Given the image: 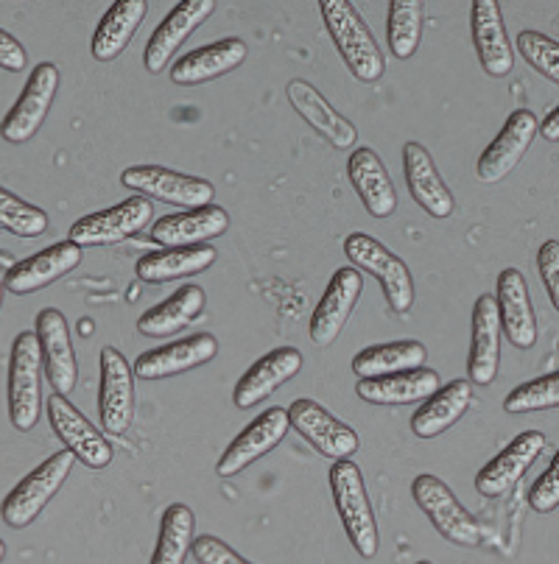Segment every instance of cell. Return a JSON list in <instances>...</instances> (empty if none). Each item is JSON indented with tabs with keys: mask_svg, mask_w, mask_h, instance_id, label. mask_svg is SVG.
<instances>
[{
	"mask_svg": "<svg viewBox=\"0 0 559 564\" xmlns=\"http://www.w3.org/2000/svg\"><path fill=\"white\" fill-rule=\"evenodd\" d=\"M151 218H154V205H151L149 198L132 196L121 202V205L78 218L71 227L67 240L76 243L78 249L109 247V243H121V240L143 232L151 224Z\"/></svg>",
	"mask_w": 559,
	"mask_h": 564,
	"instance_id": "10",
	"label": "cell"
},
{
	"mask_svg": "<svg viewBox=\"0 0 559 564\" xmlns=\"http://www.w3.org/2000/svg\"><path fill=\"white\" fill-rule=\"evenodd\" d=\"M501 367V322L495 311V300L482 294L473 305L470 318V355L467 375L473 386H490L498 378Z\"/></svg>",
	"mask_w": 559,
	"mask_h": 564,
	"instance_id": "25",
	"label": "cell"
},
{
	"mask_svg": "<svg viewBox=\"0 0 559 564\" xmlns=\"http://www.w3.org/2000/svg\"><path fill=\"white\" fill-rule=\"evenodd\" d=\"M529 506L537 514H551L559 506V456L551 458L546 473L537 478V484L529 492Z\"/></svg>",
	"mask_w": 559,
	"mask_h": 564,
	"instance_id": "41",
	"label": "cell"
},
{
	"mask_svg": "<svg viewBox=\"0 0 559 564\" xmlns=\"http://www.w3.org/2000/svg\"><path fill=\"white\" fill-rule=\"evenodd\" d=\"M417 564H431V562H417Z\"/></svg>",
	"mask_w": 559,
	"mask_h": 564,
	"instance_id": "48",
	"label": "cell"
},
{
	"mask_svg": "<svg viewBox=\"0 0 559 564\" xmlns=\"http://www.w3.org/2000/svg\"><path fill=\"white\" fill-rule=\"evenodd\" d=\"M36 341L43 352V369L49 383L56 394H71L78 383L76 349H73L71 327H67L65 313L56 307H45L36 313Z\"/></svg>",
	"mask_w": 559,
	"mask_h": 564,
	"instance_id": "15",
	"label": "cell"
},
{
	"mask_svg": "<svg viewBox=\"0 0 559 564\" xmlns=\"http://www.w3.org/2000/svg\"><path fill=\"white\" fill-rule=\"evenodd\" d=\"M25 65H29V54H25L23 43L9 31L0 29V70L20 73L25 70Z\"/></svg>",
	"mask_w": 559,
	"mask_h": 564,
	"instance_id": "44",
	"label": "cell"
},
{
	"mask_svg": "<svg viewBox=\"0 0 559 564\" xmlns=\"http://www.w3.org/2000/svg\"><path fill=\"white\" fill-rule=\"evenodd\" d=\"M470 36H473L482 70L490 78L509 76L515 67V51H512L509 34L504 29L498 0H475L470 9Z\"/></svg>",
	"mask_w": 559,
	"mask_h": 564,
	"instance_id": "22",
	"label": "cell"
},
{
	"mask_svg": "<svg viewBox=\"0 0 559 564\" xmlns=\"http://www.w3.org/2000/svg\"><path fill=\"white\" fill-rule=\"evenodd\" d=\"M3 291L7 289H3V282H0V307H3Z\"/></svg>",
	"mask_w": 559,
	"mask_h": 564,
	"instance_id": "47",
	"label": "cell"
},
{
	"mask_svg": "<svg viewBox=\"0 0 559 564\" xmlns=\"http://www.w3.org/2000/svg\"><path fill=\"white\" fill-rule=\"evenodd\" d=\"M364 291V276L347 265V269H336V274L327 282L325 296L319 300L316 311L311 316V341L316 347H331L338 336H342L344 325H347L350 313L358 305V296Z\"/></svg>",
	"mask_w": 559,
	"mask_h": 564,
	"instance_id": "19",
	"label": "cell"
},
{
	"mask_svg": "<svg viewBox=\"0 0 559 564\" xmlns=\"http://www.w3.org/2000/svg\"><path fill=\"white\" fill-rule=\"evenodd\" d=\"M218 355V341L211 333H196L182 341H171L165 347L149 349L135 360V378L140 380H165L185 375L196 367H205Z\"/></svg>",
	"mask_w": 559,
	"mask_h": 564,
	"instance_id": "21",
	"label": "cell"
},
{
	"mask_svg": "<svg viewBox=\"0 0 559 564\" xmlns=\"http://www.w3.org/2000/svg\"><path fill=\"white\" fill-rule=\"evenodd\" d=\"M196 517L185 503H171L160 520V536H157L151 564H185L193 545Z\"/></svg>",
	"mask_w": 559,
	"mask_h": 564,
	"instance_id": "36",
	"label": "cell"
},
{
	"mask_svg": "<svg viewBox=\"0 0 559 564\" xmlns=\"http://www.w3.org/2000/svg\"><path fill=\"white\" fill-rule=\"evenodd\" d=\"M60 67L54 62H40L31 70L29 82H25L23 93L9 109V115L0 120V138L7 143L20 145L29 143L40 129H43L45 118H49L51 107H54L56 90H60Z\"/></svg>",
	"mask_w": 559,
	"mask_h": 564,
	"instance_id": "7",
	"label": "cell"
},
{
	"mask_svg": "<svg viewBox=\"0 0 559 564\" xmlns=\"http://www.w3.org/2000/svg\"><path fill=\"white\" fill-rule=\"evenodd\" d=\"M442 386L437 369H409V372L386 375V378H373V380H358L355 391L369 405H417V402H426L433 391Z\"/></svg>",
	"mask_w": 559,
	"mask_h": 564,
	"instance_id": "30",
	"label": "cell"
},
{
	"mask_svg": "<svg viewBox=\"0 0 559 564\" xmlns=\"http://www.w3.org/2000/svg\"><path fill=\"white\" fill-rule=\"evenodd\" d=\"M537 134H542L548 143H557L559 140V107L548 109V115L542 118V123H537Z\"/></svg>",
	"mask_w": 559,
	"mask_h": 564,
	"instance_id": "45",
	"label": "cell"
},
{
	"mask_svg": "<svg viewBox=\"0 0 559 564\" xmlns=\"http://www.w3.org/2000/svg\"><path fill=\"white\" fill-rule=\"evenodd\" d=\"M347 174L350 185L358 193L369 216L389 218L397 210V191L391 185V176L384 160L373 149H367V145L355 149L347 160Z\"/></svg>",
	"mask_w": 559,
	"mask_h": 564,
	"instance_id": "29",
	"label": "cell"
},
{
	"mask_svg": "<svg viewBox=\"0 0 559 564\" xmlns=\"http://www.w3.org/2000/svg\"><path fill=\"white\" fill-rule=\"evenodd\" d=\"M289 431V411L280 409V405H277V409H266L258 420L249 422V425L229 442L224 456L218 458L216 475H222V478L241 475L244 469L252 467L255 462L269 456V453L283 442Z\"/></svg>",
	"mask_w": 559,
	"mask_h": 564,
	"instance_id": "13",
	"label": "cell"
},
{
	"mask_svg": "<svg viewBox=\"0 0 559 564\" xmlns=\"http://www.w3.org/2000/svg\"><path fill=\"white\" fill-rule=\"evenodd\" d=\"M404 174L417 207H422L431 218L453 216V210H456V198H453V193L448 191V185L442 182V176H439L431 151L422 143H417V140H409V143L404 145Z\"/></svg>",
	"mask_w": 559,
	"mask_h": 564,
	"instance_id": "27",
	"label": "cell"
},
{
	"mask_svg": "<svg viewBox=\"0 0 559 564\" xmlns=\"http://www.w3.org/2000/svg\"><path fill=\"white\" fill-rule=\"evenodd\" d=\"M218 252L211 243H198V247L182 249H157V252L143 254L138 260V276L149 285L160 282L182 280V276H196L216 263Z\"/></svg>",
	"mask_w": 559,
	"mask_h": 564,
	"instance_id": "34",
	"label": "cell"
},
{
	"mask_svg": "<svg viewBox=\"0 0 559 564\" xmlns=\"http://www.w3.org/2000/svg\"><path fill=\"white\" fill-rule=\"evenodd\" d=\"M537 140V118L529 109H515V112L506 118L504 129L498 132V138L484 149V154L479 156V165H475V176L484 185H495V182L506 180L517 165L524 163V156L529 154L531 143Z\"/></svg>",
	"mask_w": 559,
	"mask_h": 564,
	"instance_id": "14",
	"label": "cell"
},
{
	"mask_svg": "<svg viewBox=\"0 0 559 564\" xmlns=\"http://www.w3.org/2000/svg\"><path fill=\"white\" fill-rule=\"evenodd\" d=\"M191 553L198 564H252V562H247L241 553L233 551L227 542H222L218 536H213V534L193 536Z\"/></svg>",
	"mask_w": 559,
	"mask_h": 564,
	"instance_id": "42",
	"label": "cell"
},
{
	"mask_svg": "<svg viewBox=\"0 0 559 564\" xmlns=\"http://www.w3.org/2000/svg\"><path fill=\"white\" fill-rule=\"evenodd\" d=\"M473 402V386L470 380H451L448 386H439L420 409L411 416V431L417 438H437L451 431Z\"/></svg>",
	"mask_w": 559,
	"mask_h": 564,
	"instance_id": "31",
	"label": "cell"
},
{
	"mask_svg": "<svg viewBox=\"0 0 559 564\" xmlns=\"http://www.w3.org/2000/svg\"><path fill=\"white\" fill-rule=\"evenodd\" d=\"M45 411H49V422L54 427L56 438L65 445L67 453H73L76 462H82L90 469H104L112 464L115 451L107 442V436L65 394H56L54 391L49 402H45Z\"/></svg>",
	"mask_w": 559,
	"mask_h": 564,
	"instance_id": "9",
	"label": "cell"
},
{
	"mask_svg": "<svg viewBox=\"0 0 559 564\" xmlns=\"http://www.w3.org/2000/svg\"><path fill=\"white\" fill-rule=\"evenodd\" d=\"M302 369V352L297 347H277L258 358L233 389L235 409H255L280 386L294 380Z\"/></svg>",
	"mask_w": 559,
	"mask_h": 564,
	"instance_id": "23",
	"label": "cell"
},
{
	"mask_svg": "<svg viewBox=\"0 0 559 564\" xmlns=\"http://www.w3.org/2000/svg\"><path fill=\"white\" fill-rule=\"evenodd\" d=\"M422 9L420 0H391L386 20V45L397 59H411L422 43Z\"/></svg>",
	"mask_w": 559,
	"mask_h": 564,
	"instance_id": "37",
	"label": "cell"
},
{
	"mask_svg": "<svg viewBox=\"0 0 559 564\" xmlns=\"http://www.w3.org/2000/svg\"><path fill=\"white\" fill-rule=\"evenodd\" d=\"M559 405V375L548 372L542 378L517 386L506 394L504 411L509 414H529V411H548Z\"/></svg>",
	"mask_w": 559,
	"mask_h": 564,
	"instance_id": "39",
	"label": "cell"
},
{
	"mask_svg": "<svg viewBox=\"0 0 559 564\" xmlns=\"http://www.w3.org/2000/svg\"><path fill=\"white\" fill-rule=\"evenodd\" d=\"M101 386H98V416L112 436L129 433L135 422V369L121 349H101Z\"/></svg>",
	"mask_w": 559,
	"mask_h": 564,
	"instance_id": "12",
	"label": "cell"
},
{
	"mask_svg": "<svg viewBox=\"0 0 559 564\" xmlns=\"http://www.w3.org/2000/svg\"><path fill=\"white\" fill-rule=\"evenodd\" d=\"M289 411V425L305 438L308 445L319 456L331 458V462H344L353 453L362 451V436L347 425L336 420L327 409H322L313 400H294Z\"/></svg>",
	"mask_w": 559,
	"mask_h": 564,
	"instance_id": "11",
	"label": "cell"
},
{
	"mask_svg": "<svg viewBox=\"0 0 559 564\" xmlns=\"http://www.w3.org/2000/svg\"><path fill=\"white\" fill-rule=\"evenodd\" d=\"M216 12V0H182L169 12V18L157 25L143 51V65L149 73H163L171 65L176 51L187 43V36L205 25V20Z\"/></svg>",
	"mask_w": 559,
	"mask_h": 564,
	"instance_id": "16",
	"label": "cell"
},
{
	"mask_svg": "<svg viewBox=\"0 0 559 564\" xmlns=\"http://www.w3.org/2000/svg\"><path fill=\"white\" fill-rule=\"evenodd\" d=\"M344 254L358 274H373L384 289L389 311L406 316L415 305V280L404 258H397L378 238L367 232H353L344 238Z\"/></svg>",
	"mask_w": 559,
	"mask_h": 564,
	"instance_id": "3",
	"label": "cell"
},
{
	"mask_svg": "<svg viewBox=\"0 0 559 564\" xmlns=\"http://www.w3.org/2000/svg\"><path fill=\"white\" fill-rule=\"evenodd\" d=\"M0 227L18 238H40L43 232H49L51 218L45 216V210L29 205L7 187H0Z\"/></svg>",
	"mask_w": 559,
	"mask_h": 564,
	"instance_id": "38",
	"label": "cell"
},
{
	"mask_svg": "<svg viewBox=\"0 0 559 564\" xmlns=\"http://www.w3.org/2000/svg\"><path fill=\"white\" fill-rule=\"evenodd\" d=\"M495 311H498L501 336L517 349H531L537 344V316L531 307L529 285L517 269H504L498 274V291H495Z\"/></svg>",
	"mask_w": 559,
	"mask_h": 564,
	"instance_id": "20",
	"label": "cell"
},
{
	"mask_svg": "<svg viewBox=\"0 0 559 564\" xmlns=\"http://www.w3.org/2000/svg\"><path fill=\"white\" fill-rule=\"evenodd\" d=\"M286 96L289 104L294 107V112L305 120L313 132H319L333 149H353L355 140H358V129L355 123H350L336 107H331L322 93L305 82V78H291L286 85Z\"/></svg>",
	"mask_w": 559,
	"mask_h": 564,
	"instance_id": "24",
	"label": "cell"
},
{
	"mask_svg": "<svg viewBox=\"0 0 559 564\" xmlns=\"http://www.w3.org/2000/svg\"><path fill=\"white\" fill-rule=\"evenodd\" d=\"M78 263H82V249L71 240H60L43 252L18 260L3 276V289L14 296L36 294V291L49 289L65 274H71Z\"/></svg>",
	"mask_w": 559,
	"mask_h": 564,
	"instance_id": "18",
	"label": "cell"
},
{
	"mask_svg": "<svg viewBox=\"0 0 559 564\" xmlns=\"http://www.w3.org/2000/svg\"><path fill=\"white\" fill-rule=\"evenodd\" d=\"M548 438L540 431H526L520 436H515L493 462L484 464L475 475V492L482 498H501L509 489H515V484L526 475V469L542 456Z\"/></svg>",
	"mask_w": 559,
	"mask_h": 564,
	"instance_id": "17",
	"label": "cell"
},
{
	"mask_svg": "<svg viewBox=\"0 0 559 564\" xmlns=\"http://www.w3.org/2000/svg\"><path fill=\"white\" fill-rule=\"evenodd\" d=\"M3 558H7V542L0 540V562H3Z\"/></svg>",
	"mask_w": 559,
	"mask_h": 564,
	"instance_id": "46",
	"label": "cell"
},
{
	"mask_svg": "<svg viewBox=\"0 0 559 564\" xmlns=\"http://www.w3.org/2000/svg\"><path fill=\"white\" fill-rule=\"evenodd\" d=\"M319 12H322L327 34H331L347 70L364 85L378 82L386 73L384 51L358 14L355 3H350V0H319Z\"/></svg>",
	"mask_w": 559,
	"mask_h": 564,
	"instance_id": "1",
	"label": "cell"
},
{
	"mask_svg": "<svg viewBox=\"0 0 559 564\" xmlns=\"http://www.w3.org/2000/svg\"><path fill=\"white\" fill-rule=\"evenodd\" d=\"M537 271L553 307H559V240H546L537 252Z\"/></svg>",
	"mask_w": 559,
	"mask_h": 564,
	"instance_id": "43",
	"label": "cell"
},
{
	"mask_svg": "<svg viewBox=\"0 0 559 564\" xmlns=\"http://www.w3.org/2000/svg\"><path fill=\"white\" fill-rule=\"evenodd\" d=\"M247 43L238 36H227L218 43L202 45V48L191 51V54L180 56L171 67V82L180 87H198L213 78H222L233 73L235 67H241L247 62Z\"/></svg>",
	"mask_w": 559,
	"mask_h": 564,
	"instance_id": "28",
	"label": "cell"
},
{
	"mask_svg": "<svg viewBox=\"0 0 559 564\" xmlns=\"http://www.w3.org/2000/svg\"><path fill=\"white\" fill-rule=\"evenodd\" d=\"M43 416V352L36 333H20L9 358V420L20 433L34 431Z\"/></svg>",
	"mask_w": 559,
	"mask_h": 564,
	"instance_id": "4",
	"label": "cell"
},
{
	"mask_svg": "<svg viewBox=\"0 0 559 564\" xmlns=\"http://www.w3.org/2000/svg\"><path fill=\"white\" fill-rule=\"evenodd\" d=\"M121 185L149 202L154 198V202L187 207V210L213 205V196H216V187L207 180L180 174V171L163 169V165H132L121 174Z\"/></svg>",
	"mask_w": 559,
	"mask_h": 564,
	"instance_id": "8",
	"label": "cell"
},
{
	"mask_svg": "<svg viewBox=\"0 0 559 564\" xmlns=\"http://www.w3.org/2000/svg\"><path fill=\"white\" fill-rule=\"evenodd\" d=\"M327 475H331L333 503H336V514L342 520L344 531H347V540L353 542L358 556L375 558L380 547V531L373 503H369L367 487H364L362 467L344 458V462H333Z\"/></svg>",
	"mask_w": 559,
	"mask_h": 564,
	"instance_id": "2",
	"label": "cell"
},
{
	"mask_svg": "<svg viewBox=\"0 0 559 564\" xmlns=\"http://www.w3.org/2000/svg\"><path fill=\"white\" fill-rule=\"evenodd\" d=\"M207 307L205 289L198 285H182L180 291L163 300L160 305L149 307L138 318V333L146 338H169L193 325Z\"/></svg>",
	"mask_w": 559,
	"mask_h": 564,
	"instance_id": "32",
	"label": "cell"
},
{
	"mask_svg": "<svg viewBox=\"0 0 559 564\" xmlns=\"http://www.w3.org/2000/svg\"><path fill=\"white\" fill-rule=\"evenodd\" d=\"M411 498L420 506L422 514L431 520L439 536L459 547H475L482 542V525L462 506L445 480L437 475H417L411 484Z\"/></svg>",
	"mask_w": 559,
	"mask_h": 564,
	"instance_id": "6",
	"label": "cell"
},
{
	"mask_svg": "<svg viewBox=\"0 0 559 564\" xmlns=\"http://www.w3.org/2000/svg\"><path fill=\"white\" fill-rule=\"evenodd\" d=\"M428 349L422 341L415 338H404V341L375 344V347L362 349L353 358V372L358 380L386 378V375L409 372V369L426 367Z\"/></svg>",
	"mask_w": 559,
	"mask_h": 564,
	"instance_id": "35",
	"label": "cell"
},
{
	"mask_svg": "<svg viewBox=\"0 0 559 564\" xmlns=\"http://www.w3.org/2000/svg\"><path fill=\"white\" fill-rule=\"evenodd\" d=\"M229 229V216L224 207L207 205L196 207V210L171 213V216L157 218L151 227V240L160 249H182V247H198L213 238H222Z\"/></svg>",
	"mask_w": 559,
	"mask_h": 564,
	"instance_id": "26",
	"label": "cell"
},
{
	"mask_svg": "<svg viewBox=\"0 0 559 564\" xmlns=\"http://www.w3.org/2000/svg\"><path fill=\"white\" fill-rule=\"evenodd\" d=\"M73 462H76L73 453L60 451L51 458H45L36 469H31L18 487L7 495V500L0 506V520L7 522L9 529L14 531L29 529L31 522L43 514L45 506L51 503V498L65 487L67 475H71L73 469Z\"/></svg>",
	"mask_w": 559,
	"mask_h": 564,
	"instance_id": "5",
	"label": "cell"
},
{
	"mask_svg": "<svg viewBox=\"0 0 559 564\" xmlns=\"http://www.w3.org/2000/svg\"><path fill=\"white\" fill-rule=\"evenodd\" d=\"M517 51L529 62V67H535L537 73L559 85V43L551 36L540 34V31H520L517 34Z\"/></svg>",
	"mask_w": 559,
	"mask_h": 564,
	"instance_id": "40",
	"label": "cell"
},
{
	"mask_svg": "<svg viewBox=\"0 0 559 564\" xmlns=\"http://www.w3.org/2000/svg\"><path fill=\"white\" fill-rule=\"evenodd\" d=\"M146 14H149V3H146V0H118V3H112V7L107 9V14L101 18V23H98V29L93 31V59H118L135 40Z\"/></svg>",
	"mask_w": 559,
	"mask_h": 564,
	"instance_id": "33",
	"label": "cell"
}]
</instances>
